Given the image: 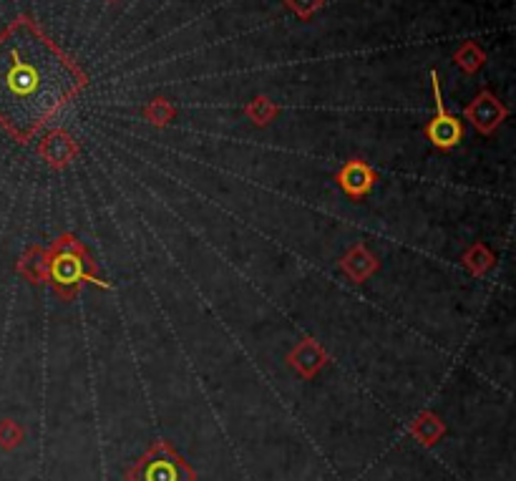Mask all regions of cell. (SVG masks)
I'll return each mask as SVG.
<instances>
[{"instance_id":"7","label":"cell","mask_w":516,"mask_h":481,"mask_svg":"<svg viewBox=\"0 0 516 481\" xmlns=\"http://www.w3.org/2000/svg\"><path fill=\"white\" fill-rule=\"evenodd\" d=\"M38 154L43 157V162L53 169H63L73 162V157L79 154V144L68 131L53 129L43 136V142L38 144Z\"/></svg>"},{"instance_id":"6","label":"cell","mask_w":516,"mask_h":481,"mask_svg":"<svg viewBox=\"0 0 516 481\" xmlns=\"http://www.w3.org/2000/svg\"><path fill=\"white\" fill-rule=\"evenodd\" d=\"M335 182L340 184L345 194L350 199H365L371 194L373 184H376V172L371 169V164L363 162V159H350L340 167V172L335 174Z\"/></svg>"},{"instance_id":"13","label":"cell","mask_w":516,"mask_h":481,"mask_svg":"<svg viewBox=\"0 0 516 481\" xmlns=\"http://www.w3.org/2000/svg\"><path fill=\"white\" fill-rule=\"evenodd\" d=\"M441 434H444V426H441V421H438L436 416H423V419H418V424L413 426V436H416L423 446L436 444V439Z\"/></svg>"},{"instance_id":"15","label":"cell","mask_w":516,"mask_h":481,"mask_svg":"<svg viewBox=\"0 0 516 481\" xmlns=\"http://www.w3.org/2000/svg\"><path fill=\"white\" fill-rule=\"evenodd\" d=\"M325 6V0H285V8L292 11L300 21H310L320 8Z\"/></svg>"},{"instance_id":"2","label":"cell","mask_w":516,"mask_h":481,"mask_svg":"<svg viewBox=\"0 0 516 481\" xmlns=\"http://www.w3.org/2000/svg\"><path fill=\"white\" fill-rule=\"evenodd\" d=\"M48 283L63 300L73 298L84 283H94L109 290V285L96 275V265L76 235H61L48 250Z\"/></svg>"},{"instance_id":"9","label":"cell","mask_w":516,"mask_h":481,"mask_svg":"<svg viewBox=\"0 0 516 481\" xmlns=\"http://www.w3.org/2000/svg\"><path fill=\"white\" fill-rule=\"evenodd\" d=\"M340 267H343V272L353 283H363V280H368L378 270V260L365 250V245H355L340 260Z\"/></svg>"},{"instance_id":"1","label":"cell","mask_w":516,"mask_h":481,"mask_svg":"<svg viewBox=\"0 0 516 481\" xmlns=\"http://www.w3.org/2000/svg\"><path fill=\"white\" fill-rule=\"evenodd\" d=\"M81 66L21 16L0 31V126L28 144L68 101L86 89Z\"/></svg>"},{"instance_id":"12","label":"cell","mask_w":516,"mask_h":481,"mask_svg":"<svg viewBox=\"0 0 516 481\" xmlns=\"http://www.w3.org/2000/svg\"><path fill=\"white\" fill-rule=\"evenodd\" d=\"M247 116H250L257 126H267L277 116V106L272 104L270 99H265V96H255V99L247 104Z\"/></svg>"},{"instance_id":"10","label":"cell","mask_w":516,"mask_h":481,"mask_svg":"<svg viewBox=\"0 0 516 481\" xmlns=\"http://www.w3.org/2000/svg\"><path fill=\"white\" fill-rule=\"evenodd\" d=\"M18 272L33 285L48 283V250L43 247H31L18 262Z\"/></svg>"},{"instance_id":"11","label":"cell","mask_w":516,"mask_h":481,"mask_svg":"<svg viewBox=\"0 0 516 481\" xmlns=\"http://www.w3.org/2000/svg\"><path fill=\"white\" fill-rule=\"evenodd\" d=\"M454 61L459 63V68L464 74L474 76L476 71H481V66L486 63V53L481 51V46H476L474 41H466L459 51L454 53Z\"/></svg>"},{"instance_id":"5","label":"cell","mask_w":516,"mask_h":481,"mask_svg":"<svg viewBox=\"0 0 516 481\" xmlns=\"http://www.w3.org/2000/svg\"><path fill=\"white\" fill-rule=\"evenodd\" d=\"M464 114H466V119H469V124L474 126L479 134L489 136V134H494L501 124H504L506 116H509V109H506V106L501 104V101L496 99L491 91H481V94L476 96L469 106H466Z\"/></svg>"},{"instance_id":"14","label":"cell","mask_w":516,"mask_h":481,"mask_svg":"<svg viewBox=\"0 0 516 481\" xmlns=\"http://www.w3.org/2000/svg\"><path fill=\"white\" fill-rule=\"evenodd\" d=\"M464 265L469 267V270L474 272V275H484V272L489 270L491 265H494V257H491V252L486 250L484 245H474L464 255Z\"/></svg>"},{"instance_id":"8","label":"cell","mask_w":516,"mask_h":481,"mask_svg":"<svg viewBox=\"0 0 516 481\" xmlns=\"http://www.w3.org/2000/svg\"><path fill=\"white\" fill-rule=\"evenodd\" d=\"M290 363L303 378H313L315 373L328 363V356H325L320 343H315V340H303V343L290 353Z\"/></svg>"},{"instance_id":"17","label":"cell","mask_w":516,"mask_h":481,"mask_svg":"<svg viewBox=\"0 0 516 481\" xmlns=\"http://www.w3.org/2000/svg\"><path fill=\"white\" fill-rule=\"evenodd\" d=\"M172 114H174L172 106H169L164 99L152 101V104H149V109H146V116L152 119V124H159V126L167 124V121L172 119Z\"/></svg>"},{"instance_id":"4","label":"cell","mask_w":516,"mask_h":481,"mask_svg":"<svg viewBox=\"0 0 516 481\" xmlns=\"http://www.w3.org/2000/svg\"><path fill=\"white\" fill-rule=\"evenodd\" d=\"M431 86L433 101H436V116L426 126V136L433 147L441 149V152H449V149L459 147L461 139H464V124L446 109L444 96H441V81H438L436 71H431Z\"/></svg>"},{"instance_id":"16","label":"cell","mask_w":516,"mask_h":481,"mask_svg":"<svg viewBox=\"0 0 516 481\" xmlns=\"http://www.w3.org/2000/svg\"><path fill=\"white\" fill-rule=\"evenodd\" d=\"M23 441L21 426L13 424V421H0V446L3 449H13Z\"/></svg>"},{"instance_id":"3","label":"cell","mask_w":516,"mask_h":481,"mask_svg":"<svg viewBox=\"0 0 516 481\" xmlns=\"http://www.w3.org/2000/svg\"><path fill=\"white\" fill-rule=\"evenodd\" d=\"M126 476L129 481H194V471L167 441L149 446Z\"/></svg>"}]
</instances>
